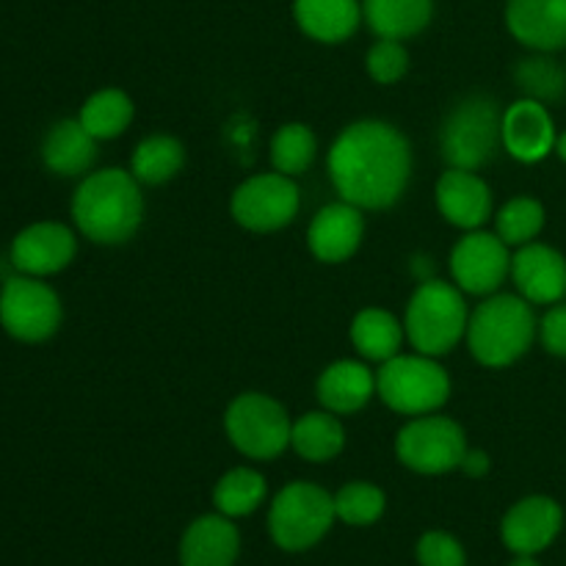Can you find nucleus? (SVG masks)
<instances>
[{
  "label": "nucleus",
  "mask_w": 566,
  "mask_h": 566,
  "mask_svg": "<svg viewBox=\"0 0 566 566\" xmlns=\"http://www.w3.org/2000/svg\"><path fill=\"white\" fill-rule=\"evenodd\" d=\"M420 566H468L462 542L448 531H426L415 547Z\"/></svg>",
  "instance_id": "nucleus-35"
},
{
  "label": "nucleus",
  "mask_w": 566,
  "mask_h": 566,
  "mask_svg": "<svg viewBox=\"0 0 566 566\" xmlns=\"http://www.w3.org/2000/svg\"><path fill=\"white\" fill-rule=\"evenodd\" d=\"M265 479L252 468H235L230 473H224L219 479L213 490V506L219 509V514L235 520V517H249V514L258 512L265 501Z\"/></svg>",
  "instance_id": "nucleus-28"
},
{
  "label": "nucleus",
  "mask_w": 566,
  "mask_h": 566,
  "mask_svg": "<svg viewBox=\"0 0 566 566\" xmlns=\"http://www.w3.org/2000/svg\"><path fill=\"white\" fill-rule=\"evenodd\" d=\"M396 453L412 473L442 475L462 468L468 437L462 426L446 415H420L398 431Z\"/></svg>",
  "instance_id": "nucleus-9"
},
{
  "label": "nucleus",
  "mask_w": 566,
  "mask_h": 566,
  "mask_svg": "<svg viewBox=\"0 0 566 566\" xmlns=\"http://www.w3.org/2000/svg\"><path fill=\"white\" fill-rule=\"evenodd\" d=\"M329 177L343 202L359 210H387L407 191L412 147L390 122H352L332 144Z\"/></svg>",
  "instance_id": "nucleus-1"
},
{
  "label": "nucleus",
  "mask_w": 566,
  "mask_h": 566,
  "mask_svg": "<svg viewBox=\"0 0 566 566\" xmlns=\"http://www.w3.org/2000/svg\"><path fill=\"white\" fill-rule=\"evenodd\" d=\"M365 235L363 210L354 208L352 202H332L318 210L307 232L310 252L321 263H346L357 254L359 243Z\"/></svg>",
  "instance_id": "nucleus-18"
},
{
  "label": "nucleus",
  "mask_w": 566,
  "mask_h": 566,
  "mask_svg": "<svg viewBox=\"0 0 566 566\" xmlns=\"http://www.w3.org/2000/svg\"><path fill=\"white\" fill-rule=\"evenodd\" d=\"M509 566H542V564L536 562V556H517Z\"/></svg>",
  "instance_id": "nucleus-38"
},
{
  "label": "nucleus",
  "mask_w": 566,
  "mask_h": 566,
  "mask_svg": "<svg viewBox=\"0 0 566 566\" xmlns=\"http://www.w3.org/2000/svg\"><path fill=\"white\" fill-rule=\"evenodd\" d=\"M302 193L293 177L280 171L249 177L232 193V219L249 232H276L298 216Z\"/></svg>",
  "instance_id": "nucleus-11"
},
{
  "label": "nucleus",
  "mask_w": 566,
  "mask_h": 566,
  "mask_svg": "<svg viewBox=\"0 0 566 566\" xmlns=\"http://www.w3.org/2000/svg\"><path fill=\"white\" fill-rule=\"evenodd\" d=\"M385 509V492L368 481H352L335 492V517L354 528H368V525L379 523Z\"/></svg>",
  "instance_id": "nucleus-32"
},
{
  "label": "nucleus",
  "mask_w": 566,
  "mask_h": 566,
  "mask_svg": "<svg viewBox=\"0 0 566 566\" xmlns=\"http://www.w3.org/2000/svg\"><path fill=\"white\" fill-rule=\"evenodd\" d=\"M462 473L468 479H484L490 473V457L484 451H470L468 448V453L462 459Z\"/></svg>",
  "instance_id": "nucleus-37"
},
{
  "label": "nucleus",
  "mask_w": 566,
  "mask_h": 566,
  "mask_svg": "<svg viewBox=\"0 0 566 566\" xmlns=\"http://www.w3.org/2000/svg\"><path fill=\"white\" fill-rule=\"evenodd\" d=\"M291 448L304 462H332L346 448V431H343V423L337 420V415L329 412V409L307 412L293 423Z\"/></svg>",
  "instance_id": "nucleus-25"
},
{
  "label": "nucleus",
  "mask_w": 566,
  "mask_h": 566,
  "mask_svg": "<svg viewBox=\"0 0 566 566\" xmlns=\"http://www.w3.org/2000/svg\"><path fill=\"white\" fill-rule=\"evenodd\" d=\"M0 324L22 343H42L61 326V302L39 276H11L0 291Z\"/></svg>",
  "instance_id": "nucleus-10"
},
{
  "label": "nucleus",
  "mask_w": 566,
  "mask_h": 566,
  "mask_svg": "<svg viewBox=\"0 0 566 566\" xmlns=\"http://www.w3.org/2000/svg\"><path fill=\"white\" fill-rule=\"evenodd\" d=\"M224 429L235 451L243 457L271 462L291 448V415L265 392H243L227 407Z\"/></svg>",
  "instance_id": "nucleus-8"
},
{
  "label": "nucleus",
  "mask_w": 566,
  "mask_h": 566,
  "mask_svg": "<svg viewBox=\"0 0 566 566\" xmlns=\"http://www.w3.org/2000/svg\"><path fill=\"white\" fill-rule=\"evenodd\" d=\"M77 119L97 142L116 138L133 122V99L122 88H103L83 103Z\"/></svg>",
  "instance_id": "nucleus-29"
},
{
  "label": "nucleus",
  "mask_w": 566,
  "mask_h": 566,
  "mask_svg": "<svg viewBox=\"0 0 566 566\" xmlns=\"http://www.w3.org/2000/svg\"><path fill=\"white\" fill-rule=\"evenodd\" d=\"M42 158L50 171L61 177H77L97 160V138L81 125V119H64L50 127L42 144Z\"/></svg>",
  "instance_id": "nucleus-23"
},
{
  "label": "nucleus",
  "mask_w": 566,
  "mask_h": 566,
  "mask_svg": "<svg viewBox=\"0 0 566 566\" xmlns=\"http://www.w3.org/2000/svg\"><path fill=\"white\" fill-rule=\"evenodd\" d=\"M293 17L302 33L321 44H340L363 20L359 0H293Z\"/></svg>",
  "instance_id": "nucleus-21"
},
{
  "label": "nucleus",
  "mask_w": 566,
  "mask_h": 566,
  "mask_svg": "<svg viewBox=\"0 0 566 566\" xmlns=\"http://www.w3.org/2000/svg\"><path fill=\"white\" fill-rule=\"evenodd\" d=\"M77 241L70 227L59 221H39L25 227L11 243V263L28 276L59 274L75 260Z\"/></svg>",
  "instance_id": "nucleus-15"
},
{
  "label": "nucleus",
  "mask_w": 566,
  "mask_h": 566,
  "mask_svg": "<svg viewBox=\"0 0 566 566\" xmlns=\"http://www.w3.org/2000/svg\"><path fill=\"white\" fill-rule=\"evenodd\" d=\"M241 534L224 514H205L193 520L180 539L182 566H235Z\"/></svg>",
  "instance_id": "nucleus-20"
},
{
  "label": "nucleus",
  "mask_w": 566,
  "mask_h": 566,
  "mask_svg": "<svg viewBox=\"0 0 566 566\" xmlns=\"http://www.w3.org/2000/svg\"><path fill=\"white\" fill-rule=\"evenodd\" d=\"M556 155L566 164V130L562 133V136L556 138Z\"/></svg>",
  "instance_id": "nucleus-39"
},
{
  "label": "nucleus",
  "mask_w": 566,
  "mask_h": 566,
  "mask_svg": "<svg viewBox=\"0 0 566 566\" xmlns=\"http://www.w3.org/2000/svg\"><path fill=\"white\" fill-rule=\"evenodd\" d=\"M434 17V0H363V20L379 39L418 36Z\"/></svg>",
  "instance_id": "nucleus-24"
},
{
  "label": "nucleus",
  "mask_w": 566,
  "mask_h": 566,
  "mask_svg": "<svg viewBox=\"0 0 566 566\" xmlns=\"http://www.w3.org/2000/svg\"><path fill=\"white\" fill-rule=\"evenodd\" d=\"M186 164V149L175 136H147L136 147L130 171L142 186H164L180 175Z\"/></svg>",
  "instance_id": "nucleus-27"
},
{
  "label": "nucleus",
  "mask_w": 566,
  "mask_h": 566,
  "mask_svg": "<svg viewBox=\"0 0 566 566\" xmlns=\"http://www.w3.org/2000/svg\"><path fill=\"white\" fill-rule=\"evenodd\" d=\"M365 70L381 86L398 83L409 72V53L398 39H379L365 55Z\"/></svg>",
  "instance_id": "nucleus-34"
},
{
  "label": "nucleus",
  "mask_w": 566,
  "mask_h": 566,
  "mask_svg": "<svg viewBox=\"0 0 566 566\" xmlns=\"http://www.w3.org/2000/svg\"><path fill=\"white\" fill-rule=\"evenodd\" d=\"M503 147L520 164H539L556 153V122L539 99L523 97L503 111Z\"/></svg>",
  "instance_id": "nucleus-14"
},
{
  "label": "nucleus",
  "mask_w": 566,
  "mask_h": 566,
  "mask_svg": "<svg viewBox=\"0 0 566 566\" xmlns=\"http://www.w3.org/2000/svg\"><path fill=\"white\" fill-rule=\"evenodd\" d=\"M509 33L536 53L566 48V0H509Z\"/></svg>",
  "instance_id": "nucleus-17"
},
{
  "label": "nucleus",
  "mask_w": 566,
  "mask_h": 566,
  "mask_svg": "<svg viewBox=\"0 0 566 566\" xmlns=\"http://www.w3.org/2000/svg\"><path fill=\"white\" fill-rule=\"evenodd\" d=\"M503 111L492 97H468L451 111L440 133L442 158L451 169L475 171L495 158L503 144Z\"/></svg>",
  "instance_id": "nucleus-7"
},
{
  "label": "nucleus",
  "mask_w": 566,
  "mask_h": 566,
  "mask_svg": "<svg viewBox=\"0 0 566 566\" xmlns=\"http://www.w3.org/2000/svg\"><path fill=\"white\" fill-rule=\"evenodd\" d=\"M539 335L531 302L512 293H492L470 313L468 346L470 354L486 368H509L528 354Z\"/></svg>",
  "instance_id": "nucleus-3"
},
{
  "label": "nucleus",
  "mask_w": 566,
  "mask_h": 566,
  "mask_svg": "<svg viewBox=\"0 0 566 566\" xmlns=\"http://www.w3.org/2000/svg\"><path fill=\"white\" fill-rule=\"evenodd\" d=\"M514 81L523 88L525 97L539 99V103H553V99L564 97L566 92V72L545 53L523 59L514 70Z\"/></svg>",
  "instance_id": "nucleus-33"
},
{
  "label": "nucleus",
  "mask_w": 566,
  "mask_h": 566,
  "mask_svg": "<svg viewBox=\"0 0 566 566\" xmlns=\"http://www.w3.org/2000/svg\"><path fill=\"white\" fill-rule=\"evenodd\" d=\"M318 142L315 133L302 122H287L271 138V166L287 177H298L313 166Z\"/></svg>",
  "instance_id": "nucleus-30"
},
{
  "label": "nucleus",
  "mask_w": 566,
  "mask_h": 566,
  "mask_svg": "<svg viewBox=\"0 0 566 566\" xmlns=\"http://www.w3.org/2000/svg\"><path fill=\"white\" fill-rule=\"evenodd\" d=\"M403 326L392 313L381 307H368L357 313L352 324V343L359 352V357L370 363H387L396 354H401Z\"/></svg>",
  "instance_id": "nucleus-26"
},
{
  "label": "nucleus",
  "mask_w": 566,
  "mask_h": 566,
  "mask_svg": "<svg viewBox=\"0 0 566 566\" xmlns=\"http://www.w3.org/2000/svg\"><path fill=\"white\" fill-rule=\"evenodd\" d=\"M539 340L547 354L566 357V302L551 304L545 318L539 321Z\"/></svg>",
  "instance_id": "nucleus-36"
},
{
  "label": "nucleus",
  "mask_w": 566,
  "mask_h": 566,
  "mask_svg": "<svg viewBox=\"0 0 566 566\" xmlns=\"http://www.w3.org/2000/svg\"><path fill=\"white\" fill-rule=\"evenodd\" d=\"M462 293V287L442 280H426L423 285H418L403 318V329L418 354L442 357L462 343L470 321Z\"/></svg>",
  "instance_id": "nucleus-4"
},
{
  "label": "nucleus",
  "mask_w": 566,
  "mask_h": 566,
  "mask_svg": "<svg viewBox=\"0 0 566 566\" xmlns=\"http://www.w3.org/2000/svg\"><path fill=\"white\" fill-rule=\"evenodd\" d=\"M497 235L506 247H525L539 238L545 230V205L534 197H514L497 210Z\"/></svg>",
  "instance_id": "nucleus-31"
},
{
  "label": "nucleus",
  "mask_w": 566,
  "mask_h": 566,
  "mask_svg": "<svg viewBox=\"0 0 566 566\" xmlns=\"http://www.w3.org/2000/svg\"><path fill=\"white\" fill-rule=\"evenodd\" d=\"M376 396L392 412L420 418L446 407L451 398V376L437 363V357L396 354L381 363L376 374Z\"/></svg>",
  "instance_id": "nucleus-5"
},
{
  "label": "nucleus",
  "mask_w": 566,
  "mask_h": 566,
  "mask_svg": "<svg viewBox=\"0 0 566 566\" xmlns=\"http://www.w3.org/2000/svg\"><path fill=\"white\" fill-rule=\"evenodd\" d=\"M72 219L88 241L103 247L127 243L144 219L142 182L125 169L92 171L72 197Z\"/></svg>",
  "instance_id": "nucleus-2"
},
{
  "label": "nucleus",
  "mask_w": 566,
  "mask_h": 566,
  "mask_svg": "<svg viewBox=\"0 0 566 566\" xmlns=\"http://www.w3.org/2000/svg\"><path fill=\"white\" fill-rule=\"evenodd\" d=\"M451 274L470 296H492L512 274V254L497 232L473 230L453 247Z\"/></svg>",
  "instance_id": "nucleus-12"
},
{
  "label": "nucleus",
  "mask_w": 566,
  "mask_h": 566,
  "mask_svg": "<svg viewBox=\"0 0 566 566\" xmlns=\"http://www.w3.org/2000/svg\"><path fill=\"white\" fill-rule=\"evenodd\" d=\"M437 208L459 230H481L492 216V191L475 171L448 169L437 180Z\"/></svg>",
  "instance_id": "nucleus-19"
},
{
  "label": "nucleus",
  "mask_w": 566,
  "mask_h": 566,
  "mask_svg": "<svg viewBox=\"0 0 566 566\" xmlns=\"http://www.w3.org/2000/svg\"><path fill=\"white\" fill-rule=\"evenodd\" d=\"M376 376L365 363L340 359L318 376V401L335 415H354L374 398Z\"/></svg>",
  "instance_id": "nucleus-22"
},
{
  "label": "nucleus",
  "mask_w": 566,
  "mask_h": 566,
  "mask_svg": "<svg viewBox=\"0 0 566 566\" xmlns=\"http://www.w3.org/2000/svg\"><path fill=\"white\" fill-rule=\"evenodd\" d=\"M517 293L531 304H556L566 296V258L547 243H525L512 254Z\"/></svg>",
  "instance_id": "nucleus-16"
},
{
  "label": "nucleus",
  "mask_w": 566,
  "mask_h": 566,
  "mask_svg": "<svg viewBox=\"0 0 566 566\" xmlns=\"http://www.w3.org/2000/svg\"><path fill=\"white\" fill-rule=\"evenodd\" d=\"M564 509L547 495H528L514 503L501 523V539L514 556H539L558 539Z\"/></svg>",
  "instance_id": "nucleus-13"
},
{
  "label": "nucleus",
  "mask_w": 566,
  "mask_h": 566,
  "mask_svg": "<svg viewBox=\"0 0 566 566\" xmlns=\"http://www.w3.org/2000/svg\"><path fill=\"white\" fill-rule=\"evenodd\" d=\"M335 520V495L310 481H293L271 503L269 534L280 551L304 553L329 534Z\"/></svg>",
  "instance_id": "nucleus-6"
}]
</instances>
